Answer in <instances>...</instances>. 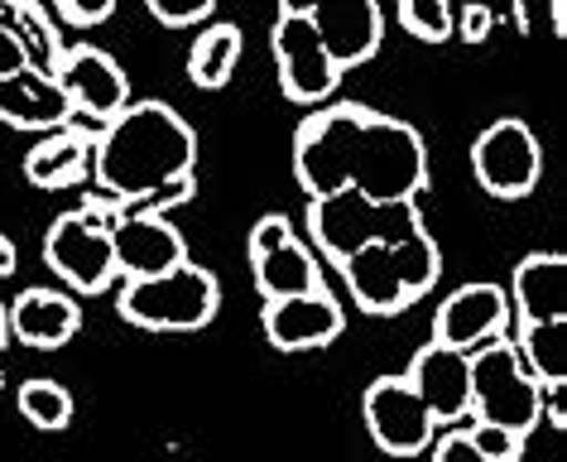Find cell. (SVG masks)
Instances as JSON below:
<instances>
[{"instance_id":"obj_1","label":"cell","mask_w":567,"mask_h":462,"mask_svg":"<svg viewBox=\"0 0 567 462\" xmlns=\"http://www.w3.org/2000/svg\"><path fill=\"white\" fill-rule=\"evenodd\" d=\"M293 174L308 198L351 188L371 203H404L429 184V150L414 125L365 106H332L299 125Z\"/></svg>"},{"instance_id":"obj_2","label":"cell","mask_w":567,"mask_h":462,"mask_svg":"<svg viewBox=\"0 0 567 462\" xmlns=\"http://www.w3.org/2000/svg\"><path fill=\"white\" fill-rule=\"evenodd\" d=\"M92 174L102 198L125 207H168L193 193L197 135L164 102H135L106 121L92 145Z\"/></svg>"},{"instance_id":"obj_3","label":"cell","mask_w":567,"mask_h":462,"mask_svg":"<svg viewBox=\"0 0 567 462\" xmlns=\"http://www.w3.org/2000/svg\"><path fill=\"white\" fill-rule=\"evenodd\" d=\"M217 304H221L217 279L193 260H183L164 275L125 279V289L116 299L125 324L150 328V332H197L217 318Z\"/></svg>"},{"instance_id":"obj_4","label":"cell","mask_w":567,"mask_h":462,"mask_svg":"<svg viewBox=\"0 0 567 462\" xmlns=\"http://www.w3.org/2000/svg\"><path fill=\"white\" fill-rule=\"evenodd\" d=\"M466 371H472V404L466 414L481 424H501L515 433H529L544 414V390L515 352L509 338H491L476 352H466Z\"/></svg>"},{"instance_id":"obj_5","label":"cell","mask_w":567,"mask_h":462,"mask_svg":"<svg viewBox=\"0 0 567 462\" xmlns=\"http://www.w3.org/2000/svg\"><path fill=\"white\" fill-rule=\"evenodd\" d=\"M308 232L328 250L332 260H342L347 250L365 242H404V236L423 232L414 198L404 203H371L361 193H328V198H308Z\"/></svg>"},{"instance_id":"obj_6","label":"cell","mask_w":567,"mask_h":462,"mask_svg":"<svg viewBox=\"0 0 567 462\" xmlns=\"http://www.w3.org/2000/svg\"><path fill=\"white\" fill-rule=\"evenodd\" d=\"M111 198L87 203L82 213H63L44 236L49 270L78 294H102L116 279V250H111Z\"/></svg>"},{"instance_id":"obj_7","label":"cell","mask_w":567,"mask_h":462,"mask_svg":"<svg viewBox=\"0 0 567 462\" xmlns=\"http://www.w3.org/2000/svg\"><path fill=\"white\" fill-rule=\"evenodd\" d=\"M472 174L476 184L491 193V198H529L544 178V150H538L534 131L515 116L486 125L472 145Z\"/></svg>"},{"instance_id":"obj_8","label":"cell","mask_w":567,"mask_h":462,"mask_svg":"<svg viewBox=\"0 0 567 462\" xmlns=\"http://www.w3.org/2000/svg\"><path fill=\"white\" fill-rule=\"evenodd\" d=\"M365 429H371V439L385 448L390 458H419L429 453L433 443V414L429 404L419 400V390L404 381V376H380V381L365 390Z\"/></svg>"},{"instance_id":"obj_9","label":"cell","mask_w":567,"mask_h":462,"mask_svg":"<svg viewBox=\"0 0 567 462\" xmlns=\"http://www.w3.org/2000/svg\"><path fill=\"white\" fill-rule=\"evenodd\" d=\"M269 44H275L279 88H284L289 102L313 106V102H322V96H332L337 78H342V68H337L332 53L322 49L313 20H308V16H279L275 20V34H269Z\"/></svg>"},{"instance_id":"obj_10","label":"cell","mask_w":567,"mask_h":462,"mask_svg":"<svg viewBox=\"0 0 567 462\" xmlns=\"http://www.w3.org/2000/svg\"><path fill=\"white\" fill-rule=\"evenodd\" d=\"M111 250H116V275L125 279L164 275L188 260L178 227L164 213H154V207H135V213L111 217Z\"/></svg>"},{"instance_id":"obj_11","label":"cell","mask_w":567,"mask_h":462,"mask_svg":"<svg viewBox=\"0 0 567 462\" xmlns=\"http://www.w3.org/2000/svg\"><path fill=\"white\" fill-rule=\"evenodd\" d=\"M509 332V294L501 285H462L452 289L433 318V342L457 347V352H476L481 342L505 338Z\"/></svg>"},{"instance_id":"obj_12","label":"cell","mask_w":567,"mask_h":462,"mask_svg":"<svg viewBox=\"0 0 567 462\" xmlns=\"http://www.w3.org/2000/svg\"><path fill=\"white\" fill-rule=\"evenodd\" d=\"M347 314L328 289L289 294V299H265V338L279 352H313L342 338Z\"/></svg>"},{"instance_id":"obj_13","label":"cell","mask_w":567,"mask_h":462,"mask_svg":"<svg viewBox=\"0 0 567 462\" xmlns=\"http://www.w3.org/2000/svg\"><path fill=\"white\" fill-rule=\"evenodd\" d=\"M68 102H73V116H92V121H111L116 111L131 106V82H125L121 63L111 59V53L82 44V49H68L59 73Z\"/></svg>"},{"instance_id":"obj_14","label":"cell","mask_w":567,"mask_h":462,"mask_svg":"<svg viewBox=\"0 0 567 462\" xmlns=\"http://www.w3.org/2000/svg\"><path fill=\"white\" fill-rule=\"evenodd\" d=\"M313 30L322 39V49L332 53V63L342 68H361L365 59H375L380 34H385V20H380L375 0H318L308 10Z\"/></svg>"},{"instance_id":"obj_15","label":"cell","mask_w":567,"mask_h":462,"mask_svg":"<svg viewBox=\"0 0 567 462\" xmlns=\"http://www.w3.org/2000/svg\"><path fill=\"white\" fill-rule=\"evenodd\" d=\"M409 386L419 390V400L429 404L433 424H462L466 404H472V371H466V352L443 342L419 347V357L409 361Z\"/></svg>"},{"instance_id":"obj_16","label":"cell","mask_w":567,"mask_h":462,"mask_svg":"<svg viewBox=\"0 0 567 462\" xmlns=\"http://www.w3.org/2000/svg\"><path fill=\"white\" fill-rule=\"evenodd\" d=\"M0 121L16 125V131H59L73 121V102H68L59 78L30 63L20 73L0 78Z\"/></svg>"},{"instance_id":"obj_17","label":"cell","mask_w":567,"mask_h":462,"mask_svg":"<svg viewBox=\"0 0 567 462\" xmlns=\"http://www.w3.org/2000/svg\"><path fill=\"white\" fill-rule=\"evenodd\" d=\"M78 328H82V308L59 289H24L10 304V338H20L24 347H39V352L73 342Z\"/></svg>"},{"instance_id":"obj_18","label":"cell","mask_w":567,"mask_h":462,"mask_svg":"<svg viewBox=\"0 0 567 462\" xmlns=\"http://www.w3.org/2000/svg\"><path fill=\"white\" fill-rule=\"evenodd\" d=\"M509 314L524 324H548L567 318V260L558 250H534L515 265V285H509Z\"/></svg>"},{"instance_id":"obj_19","label":"cell","mask_w":567,"mask_h":462,"mask_svg":"<svg viewBox=\"0 0 567 462\" xmlns=\"http://www.w3.org/2000/svg\"><path fill=\"white\" fill-rule=\"evenodd\" d=\"M250 265H255V289H260L265 299H289V294L322 289V270H318L313 250L299 242V232H289L284 242L255 250Z\"/></svg>"},{"instance_id":"obj_20","label":"cell","mask_w":567,"mask_h":462,"mask_svg":"<svg viewBox=\"0 0 567 462\" xmlns=\"http://www.w3.org/2000/svg\"><path fill=\"white\" fill-rule=\"evenodd\" d=\"M87 160H92V140L59 125V131H49L24 154V178H30L34 188H68L87 174Z\"/></svg>"},{"instance_id":"obj_21","label":"cell","mask_w":567,"mask_h":462,"mask_svg":"<svg viewBox=\"0 0 567 462\" xmlns=\"http://www.w3.org/2000/svg\"><path fill=\"white\" fill-rule=\"evenodd\" d=\"M515 352L524 361V371L544 386H563L567 381V324L548 318V324H524Z\"/></svg>"},{"instance_id":"obj_22","label":"cell","mask_w":567,"mask_h":462,"mask_svg":"<svg viewBox=\"0 0 567 462\" xmlns=\"http://www.w3.org/2000/svg\"><path fill=\"white\" fill-rule=\"evenodd\" d=\"M240 63V30L236 24H212L197 34V44L188 53V78L197 88H226Z\"/></svg>"},{"instance_id":"obj_23","label":"cell","mask_w":567,"mask_h":462,"mask_svg":"<svg viewBox=\"0 0 567 462\" xmlns=\"http://www.w3.org/2000/svg\"><path fill=\"white\" fill-rule=\"evenodd\" d=\"M20 414L30 419L34 429L59 433V429H68V419H73V396H68L59 381H24L20 386Z\"/></svg>"},{"instance_id":"obj_24","label":"cell","mask_w":567,"mask_h":462,"mask_svg":"<svg viewBox=\"0 0 567 462\" xmlns=\"http://www.w3.org/2000/svg\"><path fill=\"white\" fill-rule=\"evenodd\" d=\"M400 24L423 44H443L452 34V0H400Z\"/></svg>"},{"instance_id":"obj_25","label":"cell","mask_w":567,"mask_h":462,"mask_svg":"<svg viewBox=\"0 0 567 462\" xmlns=\"http://www.w3.org/2000/svg\"><path fill=\"white\" fill-rule=\"evenodd\" d=\"M466 439L476 443V453L486 458V462H519V453H524V433H515V429H501V424H481V419H472L466 414Z\"/></svg>"},{"instance_id":"obj_26","label":"cell","mask_w":567,"mask_h":462,"mask_svg":"<svg viewBox=\"0 0 567 462\" xmlns=\"http://www.w3.org/2000/svg\"><path fill=\"white\" fill-rule=\"evenodd\" d=\"M145 6H150L154 20H164V24H174V30H183V24L207 20L217 0H145Z\"/></svg>"},{"instance_id":"obj_27","label":"cell","mask_w":567,"mask_h":462,"mask_svg":"<svg viewBox=\"0 0 567 462\" xmlns=\"http://www.w3.org/2000/svg\"><path fill=\"white\" fill-rule=\"evenodd\" d=\"M34 53H30V39H24L16 24H0V78L20 73V68H30Z\"/></svg>"},{"instance_id":"obj_28","label":"cell","mask_w":567,"mask_h":462,"mask_svg":"<svg viewBox=\"0 0 567 462\" xmlns=\"http://www.w3.org/2000/svg\"><path fill=\"white\" fill-rule=\"evenodd\" d=\"M111 10H116V0H59V16L68 20V24H102Z\"/></svg>"},{"instance_id":"obj_29","label":"cell","mask_w":567,"mask_h":462,"mask_svg":"<svg viewBox=\"0 0 567 462\" xmlns=\"http://www.w3.org/2000/svg\"><path fill=\"white\" fill-rule=\"evenodd\" d=\"M433 462H486L476 453V443L466 439V429H457V433H443V439L433 443Z\"/></svg>"},{"instance_id":"obj_30","label":"cell","mask_w":567,"mask_h":462,"mask_svg":"<svg viewBox=\"0 0 567 462\" xmlns=\"http://www.w3.org/2000/svg\"><path fill=\"white\" fill-rule=\"evenodd\" d=\"M491 16H486V10H481L476 6V0H466V10H462V20H452V30H457L462 39H466V44H481V39H486L491 34Z\"/></svg>"},{"instance_id":"obj_31","label":"cell","mask_w":567,"mask_h":462,"mask_svg":"<svg viewBox=\"0 0 567 462\" xmlns=\"http://www.w3.org/2000/svg\"><path fill=\"white\" fill-rule=\"evenodd\" d=\"M289 232H293L289 217H279V213L260 217V222H255V232H250V256H255V250H265V246H275V242H284Z\"/></svg>"},{"instance_id":"obj_32","label":"cell","mask_w":567,"mask_h":462,"mask_svg":"<svg viewBox=\"0 0 567 462\" xmlns=\"http://www.w3.org/2000/svg\"><path fill=\"white\" fill-rule=\"evenodd\" d=\"M476 6L486 10L495 24L509 20V30H519V34H524V24H529V20H524V0H476Z\"/></svg>"},{"instance_id":"obj_33","label":"cell","mask_w":567,"mask_h":462,"mask_svg":"<svg viewBox=\"0 0 567 462\" xmlns=\"http://www.w3.org/2000/svg\"><path fill=\"white\" fill-rule=\"evenodd\" d=\"M16 275V242L10 236H0V279Z\"/></svg>"},{"instance_id":"obj_34","label":"cell","mask_w":567,"mask_h":462,"mask_svg":"<svg viewBox=\"0 0 567 462\" xmlns=\"http://www.w3.org/2000/svg\"><path fill=\"white\" fill-rule=\"evenodd\" d=\"M318 0H279V16H308Z\"/></svg>"},{"instance_id":"obj_35","label":"cell","mask_w":567,"mask_h":462,"mask_svg":"<svg viewBox=\"0 0 567 462\" xmlns=\"http://www.w3.org/2000/svg\"><path fill=\"white\" fill-rule=\"evenodd\" d=\"M553 34H567V0H553Z\"/></svg>"},{"instance_id":"obj_36","label":"cell","mask_w":567,"mask_h":462,"mask_svg":"<svg viewBox=\"0 0 567 462\" xmlns=\"http://www.w3.org/2000/svg\"><path fill=\"white\" fill-rule=\"evenodd\" d=\"M6 342H10V308L0 304V352H6Z\"/></svg>"},{"instance_id":"obj_37","label":"cell","mask_w":567,"mask_h":462,"mask_svg":"<svg viewBox=\"0 0 567 462\" xmlns=\"http://www.w3.org/2000/svg\"><path fill=\"white\" fill-rule=\"evenodd\" d=\"M0 386H6V381H0Z\"/></svg>"}]
</instances>
